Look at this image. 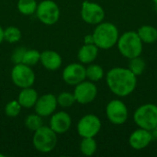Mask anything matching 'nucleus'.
<instances>
[{"instance_id":"nucleus-18","label":"nucleus","mask_w":157,"mask_h":157,"mask_svg":"<svg viewBox=\"0 0 157 157\" xmlns=\"http://www.w3.org/2000/svg\"><path fill=\"white\" fill-rule=\"evenodd\" d=\"M98 48L95 44H85L78 52V60L83 63H92L98 56Z\"/></svg>"},{"instance_id":"nucleus-7","label":"nucleus","mask_w":157,"mask_h":157,"mask_svg":"<svg viewBox=\"0 0 157 157\" xmlns=\"http://www.w3.org/2000/svg\"><path fill=\"white\" fill-rule=\"evenodd\" d=\"M11 79L20 88L30 87L35 82V74L30 66L24 63H17L15 64L11 71Z\"/></svg>"},{"instance_id":"nucleus-31","label":"nucleus","mask_w":157,"mask_h":157,"mask_svg":"<svg viewBox=\"0 0 157 157\" xmlns=\"http://www.w3.org/2000/svg\"><path fill=\"white\" fill-rule=\"evenodd\" d=\"M4 40V29L0 27V43Z\"/></svg>"},{"instance_id":"nucleus-11","label":"nucleus","mask_w":157,"mask_h":157,"mask_svg":"<svg viewBox=\"0 0 157 157\" xmlns=\"http://www.w3.org/2000/svg\"><path fill=\"white\" fill-rule=\"evenodd\" d=\"M98 94V89L95 84L88 81H83L75 86L74 92L76 102L80 104H88L92 102Z\"/></svg>"},{"instance_id":"nucleus-22","label":"nucleus","mask_w":157,"mask_h":157,"mask_svg":"<svg viewBox=\"0 0 157 157\" xmlns=\"http://www.w3.org/2000/svg\"><path fill=\"white\" fill-rule=\"evenodd\" d=\"M86 75L90 81L97 82L103 77L104 71L101 66L98 64H91L87 68H86Z\"/></svg>"},{"instance_id":"nucleus-23","label":"nucleus","mask_w":157,"mask_h":157,"mask_svg":"<svg viewBox=\"0 0 157 157\" xmlns=\"http://www.w3.org/2000/svg\"><path fill=\"white\" fill-rule=\"evenodd\" d=\"M25 125L29 131L35 132V131H37L38 129H40V127L43 126L42 118L39 114L29 115L25 120Z\"/></svg>"},{"instance_id":"nucleus-20","label":"nucleus","mask_w":157,"mask_h":157,"mask_svg":"<svg viewBox=\"0 0 157 157\" xmlns=\"http://www.w3.org/2000/svg\"><path fill=\"white\" fill-rule=\"evenodd\" d=\"M80 150L84 155L91 156L97 151V143L94 137H86L83 138L80 144Z\"/></svg>"},{"instance_id":"nucleus-10","label":"nucleus","mask_w":157,"mask_h":157,"mask_svg":"<svg viewBox=\"0 0 157 157\" xmlns=\"http://www.w3.org/2000/svg\"><path fill=\"white\" fill-rule=\"evenodd\" d=\"M107 117L110 122L121 125L128 119V109L123 102L121 100L110 101L106 108Z\"/></svg>"},{"instance_id":"nucleus-5","label":"nucleus","mask_w":157,"mask_h":157,"mask_svg":"<svg viewBox=\"0 0 157 157\" xmlns=\"http://www.w3.org/2000/svg\"><path fill=\"white\" fill-rule=\"evenodd\" d=\"M133 118L140 128L151 132L157 125V106L155 104L141 106L134 112Z\"/></svg>"},{"instance_id":"nucleus-1","label":"nucleus","mask_w":157,"mask_h":157,"mask_svg":"<svg viewBox=\"0 0 157 157\" xmlns=\"http://www.w3.org/2000/svg\"><path fill=\"white\" fill-rule=\"evenodd\" d=\"M107 84L112 93L119 97H126L135 89L137 79L129 68L115 67L108 73Z\"/></svg>"},{"instance_id":"nucleus-9","label":"nucleus","mask_w":157,"mask_h":157,"mask_svg":"<svg viewBox=\"0 0 157 157\" xmlns=\"http://www.w3.org/2000/svg\"><path fill=\"white\" fill-rule=\"evenodd\" d=\"M81 17L88 24H99L105 17L104 9L98 4L85 1L82 5Z\"/></svg>"},{"instance_id":"nucleus-19","label":"nucleus","mask_w":157,"mask_h":157,"mask_svg":"<svg viewBox=\"0 0 157 157\" xmlns=\"http://www.w3.org/2000/svg\"><path fill=\"white\" fill-rule=\"evenodd\" d=\"M143 42L153 43L157 40V29L152 26H143L137 31Z\"/></svg>"},{"instance_id":"nucleus-6","label":"nucleus","mask_w":157,"mask_h":157,"mask_svg":"<svg viewBox=\"0 0 157 157\" xmlns=\"http://www.w3.org/2000/svg\"><path fill=\"white\" fill-rule=\"evenodd\" d=\"M36 15L43 24L53 25L59 20L60 8L55 2L52 0H44L38 5Z\"/></svg>"},{"instance_id":"nucleus-4","label":"nucleus","mask_w":157,"mask_h":157,"mask_svg":"<svg viewBox=\"0 0 157 157\" xmlns=\"http://www.w3.org/2000/svg\"><path fill=\"white\" fill-rule=\"evenodd\" d=\"M32 143L37 151L43 154L50 153L57 144V133L50 127L42 126L34 132Z\"/></svg>"},{"instance_id":"nucleus-24","label":"nucleus","mask_w":157,"mask_h":157,"mask_svg":"<svg viewBox=\"0 0 157 157\" xmlns=\"http://www.w3.org/2000/svg\"><path fill=\"white\" fill-rule=\"evenodd\" d=\"M129 63V69L132 73H133L135 75H140L144 73L145 69V63L144 59H142L140 56L134 57L130 59Z\"/></svg>"},{"instance_id":"nucleus-17","label":"nucleus","mask_w":157,"mask_h":157,"mask_svg":"<svg viewBox=\"0 0 157 157\" xmlns=\"http://www.w3.org/2000/svg\"><path fill=\"white\" fill-rule=\"evenodd\" d=\"M38 98H39V96H38L37 91L35 89L31 88V86H30V87L22 88V90L18 94L17 101L19 102V104L21 105L22 108L29 109V108H32L35 106Z\"/></svg>"},{"instance_id":"nucleus-34","label":"nucleus","mask_w":157,"mask_h":157,"mask_svg":"<svg viewBox=\"0 0 157 157\" xmlns=\"http://www.w3.org/2000/svg\"><path fill=\"white\" fill-rule=\"evenodd\" d=\"M4 156H5L4 155H2V154H0V157H4Z\"/></svg>"},{"instance_id":"nucleus-33","label":"nucleus","mask_w":157,"mask_h":157,"mask_svg":"<svg viewBox=\"0 0 157 157\" xmlns=\"http://www.w3.org/2000/svg\"><path fill=\"white\" fill-rule=\"evenodd\" d=\"M153 1H154V2L155 3V5H156V6H157V0H153Z\"/></svg>"},{"instance_id":"nucleus-29","label":"nucleus","mask_w":157,"mask_h":157,"mask_svg":"<svg viewBox=\"0 0 157 157\" xmlns=\"http://www.w3.org/2000/svg\"><path fill=\"white\" fill-rule=\"evenodd\" d=\"M26 51H27V49H25L24 47H19V48L16 49V50L14 51V52L12 53V56H11L12 62H13L15 64L22 63L23 57H24V54H25V52H26Z\"/></svg>"},{"instance_id":"nucleus-8","label":"nucleus","mask_w":157,"mask_h":157,"mask_svg":"<svg viewBox=\"0 0 157 157\" xmlns=\"http://www.w3.org/2000/svg\"><path fill=\"white\" fill-rule=\"evenodd\" d=\"M101 129L100 120L93 114L84 116L77 124L78 134L83 137H95Z\"/></svg>"},{"instance_id":"nucleus-2","label":"nucleus","mask_w":157,"mask_h":157,"mask_svg":"<svg viewBox=\"0 0 157 157\" xmlns=\"http://www.w3.org/2000/svg\"><path fill=\"white\" fill-rule=\"evenodd\" d=\"M94 44L100 49H110L119 40V31L117 27L109 22L99 23L93 33Z\"/></svg>"},{"instance_id":"nucleus-30","label":"nucleus","mask_w":157,"mask_h":157,"mask_svg":"<svg viewBox=\"0 0 157 157\" xmlns=\"http://www.w3.org/2000/svg\"><path fill=\"white\" fill-rule=\"evenodd\" d=\"M85 43L86 44H94V39L92 35H88L85 38Z\"/></svg>"},{"instance_id":"nucleus-3","label":"nucleus","mask_w":157,"mask_h":157,"mask_svg":"<svg viewBox=\"0 0 157 157\" xmlns=\"http://www.w3.org/2000/svg\"><path fill=\"white\" fill-rule=\"evenodd\" d=\"M118 48L126 58L140 56L143 52V41L135 31H127L118 40Z\"/></svg>"},{"instance_id":"nucleus-12","label":"nucleus","mask_w":157,"mask_h":157,"mask_svg":"<svg viewBox=\"0 0 157 157\" xmlns=\"http://www.w3.org/2000/svg\"><path fill=\"white\" fill-rule=\"evenodd\" d=\"M86 77V68L80 63H71L63 71V79L70 86L78 85L83 82Z\"/></svg>"},{"instance_id":"nucleus-13","label":"nucleus","mask_w":157,"mask_h":157,"mask_svg":"<svg viewBox=\"0 0 157 157\" xmlns=\"http://www.w3.org/2000/svg\"><path fill=\"white\" fill-rule=\"evenodd\" d=\"M57 98L52 94H46L38 98L35 104V111L41 117L52 115L57 108Z\"/></svg>"},{"instance_id":"nucleus-32","label":"nucleus","mask_w":157,"mask_h":157,"mask_svg":"<svg viewBox=\"0 0 157 157\" xmlns=\"http://www.w3.org/2000/svg\"><path fill=\"white\" fill-rule=\"evenodd\" d=\"M152 135H153V137H155V138H157V125L152 130Z\"/></svg>"},{"instance_id":"nucleus-21","label":"nucleus","mask_w":157,"mask_h":157,"mask_svg":"<svg viewBox=\"0 0 157 157\" xmlns=\"http://www.w3.org/2000/svg\"><path fill=\"white\" fill-rule=\"evenodd\" d=\"M37 2L35 0H18L17 9L23 15H32L36 13Z\"/></svg>"},{"instance_id":"nucleus-25","label":"nucleus","mask_w":157,"mask_h":157,"mask_svg":"<svg viewBox=\"0 0 157 157\" xmlns=\"http://www.w3.org/2000/svg\"><path fill=\"white\" fill-rule=\"evenodd\" d=\"M21 31L17 27H8L4 30V40L9 43L17 42L21 39Z\"/></svg>"},{"instance_id":"nucleus-26","label":"nucleus","mask_w":157,"mask_h":157,"mask_svg":"<svg viewBox=\"0 0 157 157\" xmlns=\"http://www.w3.org/2000/svg\"><path fill=\"white\" fill-rule=\"evenodd\" d=\"M40 52L37 50H27L25 52L22 63L27 64L29 66H33L40 62Z\"/></svg>"},{"instance_id":"nucleus-16","label":"nucleus","mask_w":157,"mask_h":157,"mask_svg":"<svg viewBox=\"0 0 157 157\" xmlns=\"http://www.w3.org/2000/svg\"><path fill=\"white\" fill-rule=\"evenodd\" d=\"M40 62L46 69L55 71L62 65V57L54 51H44L40 53Z\"/></svg>"},{"instance_id":"nucleus-27","label":"nucleus","mask_w":157,"mask_h":157,"mask_svg":"<svg viewBox=\"0 0 157 157\" xmlns=\"http://www.w3.org/2000/svg\"><path fill=\"white\" fill-rule=\"evenodd\" d=\"M56 98L57 104L62 108H69L73 106L75 102H76L75 95L69 92H63L58 97H56Z\"/></svg>"},{"instance_id":"nucleus-15","label":"nucleus","mask_w":157,"mask_h":157,"mask_svg":"<svg viewBox=\"0 0 157 157\" xmlns=\"http://www.w3.org/2000/svg\"><path fill=\"white\" fill-rule=\"evenodd\" d=\"M152 139H153V135L151 132L141 128L139 130H136L131 134L129 138V143L133 149L141 150L148 146Z\"/></svg>"},{"instance_id":"nucleus-14","label":"nucleus","mask_w":157,"mask_h":157,"mask_svg":"<svg viewBox=\"0 0 157 157\" xmlns=\"http://www.w3.org/2000/svg\"><path fill=\"white\" fill-rule=\"evenodd\" d=\"M72 124L71 117L64 111H59L52 114L50 121V128L57 134L66 132Z\"/></svg>"},{"instance_id":"nucleus-28","label":"nucleus","mask_w":157,"mask_h":157,"mask_svg":"<svg viewBox=\"0 0 157 157\" xmlns=\"http://www.w3.org/2000/svg\"><path fill=\"white\" fill-rule=\"evenodd\" d=\"M21 105L19 104V102L17 100H12L10 102H8L5 108V113L6 116L14 118L19 115L20 111H21Z\"/></svg>"}]
</instances>
